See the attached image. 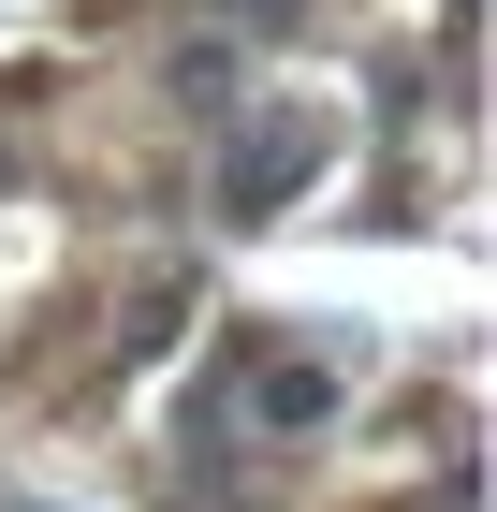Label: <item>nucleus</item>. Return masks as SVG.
I'll return each instance as SVG.
<instances>
[{"label": "nucleus", "mask_w": 497, "mask_h": 512, "mask_svg": "<svg viewBox=\"0 0 497 512\" xmlns=\"http://www.w3.org/2000/svg\"><path fill=\"white\" fill-rule=\"evenodd\" d=\"M307 176H322V118H307V103L234 118V147H220V220H278Z\"/></svg>", "instance_id": "nucleus-1"}, {"label": "nucleus", "mask_w": 497, "mask_h": 512, "mask_svg": "<svg viewBox=\"0 0 497 512\" xmlns=\"http://www.w3.org/2000/svg\"><path fill=\"white\" fill-rule=\"evenodd\" d=\"M337 410V366H264V425L293 439V425H322Z\"/></svg>", "instance_id": "nucleus-2"}]
</instances>
